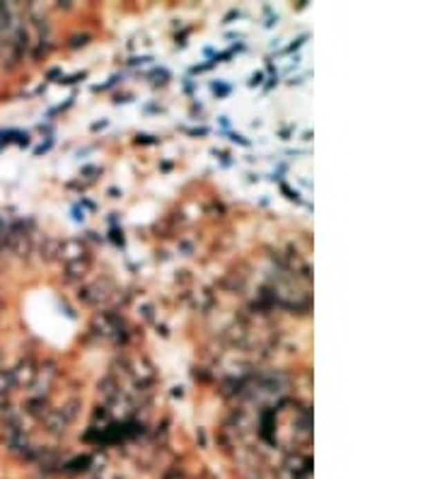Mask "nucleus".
Returning a JSON list of instances; mask_svg holds the SVG:
<instances>
[{"label": "nucleus", "mask_w": 435, "mask_h": 479, "mask_svg": "<svg viewBox=\"0 0 435 479\" xmlns=\"http://www.w3.org/2000/svg\"><path fill=\"white\" fill-rule=\"evenodd\" d=\"M100 390H102V395H104V397H116V383L111 378H107L104 383L100 385Z\"/></svg>", "instance_id": "nucleus-3"}, {"label": "nucleus", "mask_w": 435, "mask_h": 479, "mask_svg": "<svg viewBox=\"0 0 435 479\" xmlns=\"http://www.w3.org/2000/svg\"><path fill=\"white\" fill-rule=\"evenodd\" d=\"M10 378H12V385H19V388H27L37 380V368L32 365V361H22L15 370H10Z\"/></svg>", "instance_id": "nucleus-1"}, {"label": "nucleus", "mask_w": 435, "mask_h": 479, "mask_svg": "<svg viewBox=\"0 0 435 479\" xmlns=\"http://www.w3.org/2000/svg\"><path fill=\"white\" fill-rule=\"evenodd\" d=\"M58 254H61L68 264H73V262H80L82 254H85V247H82V242H77V240H68V242L61 244Z\"/></svg>", "instance_id": "nucleus-2"}]
</instances>
